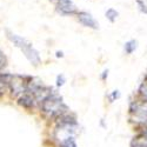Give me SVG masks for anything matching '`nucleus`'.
I'll return each instance as SVG.
<instances>
[{
    "instance_id": "obj_1",
    "label": "nucleus",
    "mask_w": 147,
    "mask_h": 147,
    "mask_svg": "<svg viewBox=\"0 0 147 147\" xmlns=\"http://www.w3.org/2000/svg\"><path fill=\"white\" fill-rule=\"evenodd\" d=\"M40 104H41V112L50 118L51 117L58 118L61 114L68 112L67 106L63 102V98L57 93H51Z\"/></svg>"
},
{
    "instance_id": "obj_2",
    "label": "nucleus",
    "mask_w": 147,
    "mask_h": 147,
    "mask_svg": "<svg viewBox=\"0 0 147 147\" xmlns=\"http://www.w3.org/2000/svg\"><path fill=\"white\" fill-rule=\"evenodd\" d=\"M31 78L28 77H21V76H11L8 88L11 91V95L13 98H17L24 93H26L27 84Z\"/></svg>"
},
{
    "instance_id": "obj_3",
    "label": "nucleus",
    "mask_w": 147,
    "mask_h": 147,
    "mask_svg": "<svg viewBox=\"0 0 147 147\" xmlns=\"http://www.w3.org/2000/svg\"><path fill=\"white\" fill-rule=\"evenodd\" d=\"M48 1L54 4L57 13L63 17L76 16L78 13L77 6L72 0H48Z\"/></svg>"
},
{
    "instance_id": "obj_4",
    "label": "nucleus",
    "mask_w": 147,
    "mask_h": 147,
    "mask_svg": "<svg viewBox=\"0 0 147 147\" xmlns=\"http://www.w3.org/2000/svg\"><path fill=\"white\" fill-rule=\"evenodd\" d=\"M78 21L81 24L82 26L88 27L91 30H99V22L95 20V18L86 11H78V13L76 14Z\"/></svg>"
},
{
    "instance_id": "obj_5",
    "label": "nucleus",
    "mask_w": 147,
    "mask_h": 147,
    "mask_svg": "<svg viewBox=\"0 0 147 147\" xmlns=\"http://www.w3.org/2000/svg\"><path fill=\"white\" fill-rule=\"evenodd\" d=\"M131 113L133 114V119L138 124H147V101H142L140 104H136V107L131 108Z\"/></svg>"
},
{
    "instance_id": "obj_6",
    "label": "nucleus",
    "mask_w": 147,
    "mask_h": 147,
    "mask_svg": "<svg viewBox=\"0 0 147 147\" xmlns=\"http://www.w3.org/2000/svg\"><path fill=\"white\" fill-rule=\"evenodd\" d=\"M20 50H21V52L24 53V55L26 57V59L30 61V63H31L33 66H38V65L41 63V58H40V55H39V52L32 46L31 42L26 44L24 47H21Z\"/></svg>"
},
{
    "instance_id": "obj_7",
    "label": "nucleus",
    "mask_w": 147,
    "mask_h": 147,
    "mask_svg": "<svg viewBox=\"0 0 147 147\" xmlns=\"http://www.w3.org/2000/svg\"><path fill=\"white\" fill-rule=\"evenodd\" d=\"M18 104L22 107H25V108H32L35 105V99L31 93H24L19 98Z\"/></svg>"
},
{
    "instance_id": "obj_8",
    "label": "nucleus",
    "mask_w": 147,
    "mask_h": 147,
    "mask_svg": "<svg viewBox=\"0 0 147 147\" xmlns=\"http://www.w3.org/2000/svg\"><path fill=\"white\" fill-rule=\"evenodd\" d=\"M9 79H11L9 74H0V98L6 93V91L8 88Z\"/></svg>"
},
{
    "instance_id": "obj_9",
    "label": "nucleus",
    "mask_w": 147,
    "mask_h": 147,
    "mask_svg": "<svg viewBox=\"0 0 147 147\" xmlns=\"http://www.w3.org/2000/svg\"><path fill=\"white\" fill-rule=\"evenodd\" d=\"M132 147H147V134L142 133L132 141Z\"/></svg>"
},
{
    "instance_id": "obj_10",
    "label": "nucleus",
    "mask_w": 147,
    "mask_h": 147,
    "mask_svg": "<svg viewBox=\"0 0 147 147\" xmlns=\"http://www.w3.org/2000/svg\"><path fill=\"white\" fill-rule=\"evenodd\" d=\"M137 48H138V41L134 40V39L126 41L124 45V51L126 54H132L133 52H136Z\"/></svg>"
},
{
    "instance_id": "obj_11",
    "label": "nucleus",
    "mask_w": 147,
    "mask_h": 147,
    "mask_svg": "<svg viewBox=\"0 0 147 147\" xmlns=\"http://www.w3.org/2000/svg\"><path fill=\"white\" fill-rule=\"evenodd\" d=\"M105 17H106V19L109 21V22H115L117 21V19H118V17H119V12L115 9V8H108L106 12H105Z\"/></svg>"
},
{
    "instance_id": "obj_12",
    "label": "nucleus",
    "mask_w": 147,
    "mask_h": 147,
    "mask_svg": "<svg viewBox=\"0 0 147 147\" xmlns=\"http://www.w3.org/2000/svg\"><path fill=\"white\" fill-rule=\"evenodd\" d=\"M59 147H77L74 136L68 137V138H66V139H64V140L59 141Z\"/></svg>"
},
{
    "instance_id": "obj_13",
    "label": "nucleus",
    "mask_w": 147,
    "mask_h": 147,
    "mask_svg": "<svg viewBox=\"0 0 147 147\" xmlns=\"http://www.w3.org/2000/svg\"><path fill=\"white\" fill-rule=\"evenodd\" d=\"M139 94L144 101H147V79L140 85L139 87Z\"/></svg>"
},
{
    "instance_id": "obj_14",
    "label": "nucleus",
    "mask_w": 147,
    "mask_h": 147,
    "mask_svg": "<svg viewBox=\"0 0 147 147\" xmlns=\"http://www.w3.org/2000/svg\"><path fill=\"white\" fill-rule=\"evenodd\" d=\"M136 4L140 13L147 14V4L145 3V0H136Z\"/></svg>"
},
{
    "instance_id": "obj_15",
    "label": "nucleus",
    "mask_w": 147,
    "mask_h": 147,
    "mask_svg": "<svg viewBox=\"0 0 147 147\" xmlns=\"http://www.w3.org/2000/svg\"><path fill=\"white\" fill-rule=\"evenodd\" d=\"M6 63H7V59H6V57H5V54L0 51V69H1L5 65H6Z\"/></svg>"
},
{
    "instance_id": "obj_16",
    "label": "nucleus",
    "mask_w": 147,
    "mask_h": 147,
    "mask_svg": "<svg viewBox=\"0 0 147 147\" xmlns=\"http://www.w3.org/2000/svg\"><path fill=\"white\" fill-rule=\"evenodd\" d=\"M118 98H120V93H119V91H113L112 94L109 95V100H111V102H112V101H114L115 99H118Z\"/></svg>"
},
{
    "instance_id": "obj_17",
    "label": "nucleus",
    "mask_w": 147,
    "mask_h": 147,
    "mask_svg": "<svg viewBox=\"0 0 147 147\" xmlns=\"http://www.w3.org/2000/svg\"><path fill=\"white\" fill-rule=\"evenodd\" d=\"M65 77L64 76H58V78H57V85L58 86H63V85L65 84Z\"/></svg>"
},
{
    "instance_id": "obj_18",
    "label": "nucleus",
    "mask_w": 147,
    "mask_h": 147,
    "mask_svg": "<svg viewBox=\"0 0 147 147\" xmlns=\"http://www.w3.org/2000/svg\"><path fill=\"white\" fill-rule=\"evenodd\" d=\"M55 55H57V58H63V57H64V53L61 52V51H58V52L55 53Z\"/></svg>"
},
{
    "instance_id": "obj_19",
    "label": "nucleus",
    "mask_w": 147,
    "mask_h": 147,
    "mask_svg": "<svg viewBox=\"0 0 147 147\" xmlns=\"http://www.w3.org/2000/svg\"><path fill=\"white\" fill-rule=\"evenodd\" d=\"M107 76H108V71H105V72H104V74H102V77H101V78H102V79H104V80H105V79H106V77H107Z\"/></svg>"
},
{
    "instance_id": "obj_20",
    "label": "nucleus",
    "mask_w": 147,
    "mask_h": 147,
    "mask_svg": "<svg viewBox=\"0 0 147 147\" xmlns=\"http://www.w3.org/2000/svg\"><path fill=\"white\" fill-rule=\"evenodd\" d=\"M144 133H145V134H147V127L145 128V131H144Z\"/></svg>"
}]
</instances>
